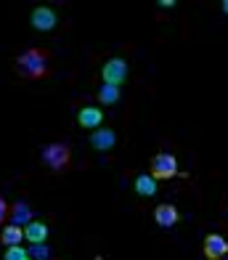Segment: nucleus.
I'll return each instance as SVG.
<instances>
[{
  "instance_id": "obj_1",
  "label": "nucleus",
  "mask_w": 228,
  "mask_h": 260,
  "mask_svg": "<svg viewBox=\"0 0 228 260\" xmlns=\"http://www.w3.org/2000/svg\"><path fill=\"white\" fill-rule=\"evenodd\" d=\"M16 72L27 80H40L48 75V53L40 48H29L16 58Z\"/></svg>"
},
{
  "instance_id": "obj_2",
  "label": "nucleus",
  "mask_w": 228,
  "mask_h": 260,
  "mask_svg": "<svg viewBox=\"0 0 228 260\" xmlns=\"http://www.w3.org/2000/svg\"><path fill=\"white\" fill-rule=\"evenodd\" d=\"M40 159H43L45 168H51V170L58 173V170H64L67 165H69L72 151H69L67 144H48V146H43V151H40Z\"/></svg>"
},
{
  "instance_id": "obj_3",
  "label": "nucleus",
  "mask_w": 228,
  "mask_h": 260,
  "mask_svg": "<svg viewBox=\"0 0 228 260\" xmlns=\"http://www.w3.org/2000/svg\"><path fill=\"white\" fill-rule=\"evenodd\" d=\"M151 178L154 181H170V178H175L178 175V159L173 157V154H157L151 159Z\"/></svg>"
},
{
  "instance_id": "obj_4",
  "label": "nucleus",
  "mask_w": 228,
  "mask_h": 260,
  "mask_svg": "<svg viewBox=\"0 0 228 260\" xmlns=\"http://www.w3.org/2000/svg\"><path fill=\"white\" fill-rule=\"evenodd\" d=\"M101 77H104L106 85H117L119 88L127 80V61L125 58H109V61L104 64V69H101Z\"/></svg>"
},
{
  "instance_id": "obj_5",
  "label": "nucleus",
  "mask_w": 228,
  "mask_h": 260,
  "mask_svg": "<svg viewBox=\"0 0 228 260\" xmlns=\"http://www.w3.org/2000/svg\"><path fill=\"white\" fill-rule=\"evenodd\" d=\"M32 27L38 32H51L56 27V14L48 6H38L32 11Z\"/></svg>"
},
{
  "instance_id": "obj_6",
  "label": "nucleus",
  "mask_w": 228,
  "mask_h": 260,
  "mask_svg": "<svg viewBox=\"0 0 228 260\" xmlns=\"http://www.w3.org/2000/svg\"><path fill=\"white\" fill-rule=\"evenodd\" d=\"M77 122L85 130H99V125L104 122V112L99 109V106H82V109L77 112Z\"/></svg>"
},
{
  "instance_id": "obj_7",
  "label": "nucleus",
  "mask_w": 228,
  "mask_h": 260,
  "mask_svg": "<svg viewBox=\"0 0 228 260\" xmlns=\"http://www.w3.org/2000/svg\"><path fill=\"white\" fill-rule=\"evenodd\" d=\"M228 255V242L223 239L220 234H210L207 239H205V257L210 260H220Z\"/></svg>"
},
{
  "instance_id": "obj_8",
  "label": "nucleus",
  "mask_w": 228,
  "mask_h": 260,
  "mask_svg": "<svg viewBox=\"0 0 228 260\" xmlns=\"http://www.w3.org/2000/svg\"><path fill=\"white\" fill-rule=\"evenodd\" d=\"M90 144H93V149H99V151H109L117 144V133L109 130V127H99V130H93Z\"/></svg>"
},
{
  "instance_id": "obj_9",
  "label": "nucleus",
  "mask_w": 228,
  "mask_h": 260,
  "mask_svg": "<svg viewBox=\"0 0 228 260\" xmlns=\"http://www.w3.org/2000/svg\"><path fill=\"white\" fill-rule=\"evenodd\" d=\"M178 210L173 205H157V210H154V223H157L159 229H173L178 223Z\"/></svg>"
},
{
  "instance_id": "obj_10",
  "label": "nucleus",
  "mask_w": 228,
  "mask_h": 260,
  "mask_svg": "<svg viewBox=\"0 0 228 260\" xmlns=\"http://www.w3.org/2000/svg\"><path fill=\"white\" fill-rule=\"evenodd\" d=\"M8 218L14 226H29L32 218H35V212L29 210V205H24V202H14L8 207Z\"/></svg>"
},
{
  "instance_id": "obj_11",
  "label": "nucleus",
  "mask_w": 228,
  "mask_h": 260,
  "mask_svg": "<svg viewBox=\"0 0 228 260\" xmlns=\"http://www.w3.org/2000/svg\"><path fill=\"white\" fill-rule=\"evenodd\" d=\"M24 239H29V244H43L48 239V226L40 220H32L29 226H24Z\"/></svg>"
},
{
  "instance_id": "obj_12",
  "label": "nucleus",
  "mask_w": 228,
  "mask_h": 260,
  "mask_svg": "<svg viewBox=\"0 0 228 260\" xmlns=\"http://www.w3.org/2000/svg\"><path fill=\"white\" fill-rule=\"evenodd\" d=\"M21 239H24V229L14 226V223H8V226L3 229V234H0V242H3L6 247H16V244H21Z\"/></svg>"
},
{
  "instance_id": "obj_13",
  "label": "nucleus",
  "mask_w": 228,
  "mask_h": 260,
  "mask_svg": "<svg viewBox=\"0 0 228 260\" xmlns=\"http://www.w3.org/2000/svg\"><path fill=\"white\" fill-rule=\"evenodd\" d=\"M136 194L138 197H157V181L151 175H138L136 178Z\"/></svg>"
},
{
  "instance_id": "obj_14",
  "label": "nucleus",
  "mask_w": 228,
  "mask_h": 260,
  "mask_svg": "<svg viewBox=\"0 0 228 260\" xmlns=\"http://www.w3.org/2000/svg\"><path fill=\"white\" fill-rule=\"evenodd\" d=\"M99 101L106 104V106L117 104V101H119V88H117V85H106V82H104V88L99 90Z\"/></svg>"
},
{
  "instance_id": "obj_15",
  "label": "nucleus",
  "mask_w": 228,
  "mask_h": 260,
  "mask_svg": "<svg viewBox=\"0 0 228 260\" xmlns=\"http://www.w3.org/2000/svg\"><path fill=\"white\" fill-rule=\"evenodd\" d=\"M29 260H51V247L45 242L43 244H32L29 247Z\"/></svg>"
},
{
  "instance_id": "obj_16",
  "label": "nucleus",
  "mask_w": 228,
  "mask_h": 260,
  "mask_svg": "<svg viewBox=\"0 0 228 260\" xmlns=\"http://www.w3.org/2000/svg\"><path fill=\"white\" fill-rule=\"evenodd\" d=\"M3 260H29V252L24 250L21 244H16V247H6Z\"/></svg>"
},
{
  "instance_id": "obj_17",
  "label": "nucleus",
  "mask_w": 228,
  "mask_h": 260,
  "mask_svg": "<svg viewBox=\"0 0 228 260\" xmlns=\"http://www.w3.org/2000/svg\"><path fill=\"white\" fill-rule=\"evenodd\" d=\"M6 218H8V205H6V199L0 197V226L6 223Z\"/></svg>"
},
{
  "instance_id": "obj_18",
  "label": "nucleus",
  "mask_w": 228,
  "mask_h": 260,
  "mask_svg": "<svg viewBox=\"0 0 228 260\" xmlns=\"http://www.w3.org/2000/svg\"><path fill=\"white\" fill-rule=\"evenodd\" d=\"M157 6H162V8H173V6H175V0H162V3H157Z\"/></svg>"
},
{
  "instance_id": "obj_19",
  "label": "nucleus",
  "mask_w": 228,
  "mask_h": 260,
  "mask_svg": "<svg viewBox=\"0 0 228 260\" xmlns=\"http://www.w3.org/2000/svg\"><path fill=\"white\" fill-rule=\"evenodd\" d=\"M223 11H225V14H228V0H223Z\"/></svg>"
},
{
  "instance_id": "obj_20",
  "label": "nucleus",
  "mask_w": 228,
  "mask_h": 260,
  "mask_svg": "<svg viewBox=\"0 0 228 260\" xmlns=\"http://www.w3.org/2000/svg\"><path fill=\"white\" fill-rule=\"evenodd\" d=\"M220 260H228V255H225V257H220Z\"/></svg>"
}]
</instances>
